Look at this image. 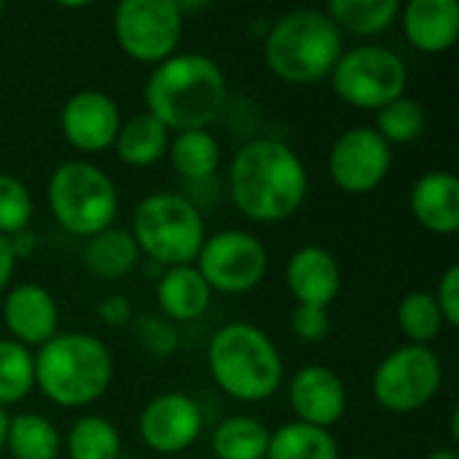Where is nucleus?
Returning <instances> with one entry per match:
<instances>
[{
    "label": "nucleus",
    "instance_id": "17",
    "mask_svg": "<svg viewBox=\"0 0 459 459\" xmlns=\"http://www.w3.org/2000/svg\"><path fill=\"white\" fill-rule=\"evenodd\" d=\"M3 320L16 344L43 347L46 342H51L56 336L59 312H56L54 296L46 288L19 285L8 293V299L3 304Z\"/></svg>",
    "mask_w": 459,
    "mask_h": 459
},
{
    "label": "nucleus",
    "instance_id": "34",
    "mask_svg": "<svg viewBox=\"0 0 459 459\" xmlns=\"http://www.w3.org/2000/svg\"><path fill=\"white\" fill-rule=\"evenodd\" d=\"M436 304L441 309V317L446 325L457 328L459 325V266H449L441 277Z\"/></svg>",
    "mask_w": 459,
    "mask_h": 459
},
{
    "label": "nucleus",
    "instance_id": "9",
    "mask_svg": "<svg viewBox=\"0 0 459 459\" xmlns=\"http://www.w3.org/2000/svg\"><path fill=\"white\" fill-rule=\"evenodd\" d=\"M444 368L433 350L409 344L390 352L374 374V398L393 414H411L428 406L441 390Z\"/></svg>",
    "mask_w": 459,
    "mask_h": 459
},
{
    "label": "nucleus",
    "instance_id": "39",
    "mask_svg": "<svg viewBox=\"0 0 459 459\" xmlns=\"http://www.w3.org/2000/svg\"><path fill=\"white\" fill-rule=\"evenodd\" d=\"M428 459H459V455L452 449V446H446V449H436V452H433Z\"/></svg>",
    "mask_w": 459,
    "mask_h": 459
},
{
    "label": "nucleus",
    "instance_id": "5",
    "mask_svg": "<svg viewBox=\"0 0 459 459\" xmlns=\"http://www.w3.org/2000/svg\"><path fill=\"white\" fill-rule=\"evenodd\" d=\"M269 70L288 83L325 78L342 56L339 27L317 8H296L274 22L264 43Z\"/></svg>",
    "mask_w": 459,
    "mask_h": 459
},
{
    "label": "nucleus",
    "instance_id": "23",
    "mask_svg": "<svg viewBox=\"0 0 459 459\" xmlns=\"http://www.w3.org/2000/svg\"><path fill=\"white\" fill-rule=\"evenodd\" d=\"M266 459H339V446L328 430L290 422L269 436Z\"/></svg>",
    "mask_w": 459,
    "mask_h": 459
},
{
    "label": "nucleus",
    "instance_id": "29",
    "mask_svg": "<svg viewBox=\"0 0 459 459\" xmlns=\"http://www.w3.org/2000/svg\"><path fill=\"white\" fill-rule=\"evenodd\" d=\"M70 459H118L121 438L102 417H81L67 436Z\"/></svg>",
    "mask_w": 459,
    "mask_h": 459
},
{
    "label": "nucleus",
    "instance_id": "36",
    "mask_svg": "<svg viewBox=\"0 0 459 459\" xmlns=\"http://www.w3.org/2000/svg\"><path fill=\"white\" fill-rule=\"evenodd\" d=\"M97 312H100V317H102L108 325H124V323H129V317H132V307H129V301H126L124 296H110V299H105V301L97 307Z\"/></svg>",
    "mask_w": 459,
    "mask_h": 459
},
{
    "label": "nucleus",
    "instance_id": "20",
    "mask_svg": "<svg viewBox=\"0 0 459 459\" xmlns=\"http://www.w3.org/2000/svg\"><path fill=\"white\" fill-rule=\"evenodd\" d=\"M210 285L202 280L196 266H172L156 285L159 307L172 320H196L210 307Z\"/></svg>",
    "mask_w": 459,
    "mask_h": 459
},
{
    "label": "nucleus",
    "instance_id": "38",
    "mask_svg": "<svg viewBox=\"0 0 459 459\" xmlns=\"http://www.w3.org/2000/svg\"><path fill=\"white\" fill-rule=\"evenodd\" d=\"M5 239H8V245H11L13 258H22V255L32 253V247H35V239H32V234H27V231L11 234V237H5Z\"/></svg>",
    "mask_w": 459,
    "mask_h": 459
},
{
    "label": "nucleus",
    "instance_id": "35",
    "mask_svg": "<svg viewBox=\"0 0 459 459\" xmlns=\"http://www.w3.org/2000/svg\"><path fill=\"white\" fill-rule=\"evenodd\" d=\"M140 339L148 350H153L159 355H167L175 350V331L159 320H143L140 323Z\"/></svg>",
    "mask_w": 459,
    "mask_h": 459
},
{
    "label": "nucleus",
    "instance_id": "30",
    "mask_svg": "<svg viewBox=\"0 0 459 459\" xmlns=\"http://www.w3.org/2000/svg\"><path fill=\"white\" fill-rule=\"evenodd\" d=\"M398 325L414 344L425 347L428 342H433L444 328V317L436 304V296L422 290L406 293L403 301L398 304Z\"/></svg>",
    "mask_w": 459,
    "mask_h": 459
},
{
    "label": "nucleus",
    "instance_id": "2",
    "mask_svg": "<svg viewBox=\"0 0 459 459\" xmlns=\"http://www.w3.org/2000/svg\"><path fill=\"white\" fill-rule=\"evenodd\" d=\"M223 70L204 54H175L159 62L145 83L148 113L178 132L210 126L226 105Z\"/></svg>",
    "mask_w": 459,
    "mask_h": 459
},
{
    "label": "nucleus",
    "instance_id": "43",
    "mask_svg": "<svg viewBox=\"0 0 459 459\" xmlns=\"http://www.w3.org/2000/svg\"><path fill=\"white\" fill-rule=\"evenodd\" d=\"M0 13H3V3H0Z\"/></svg>",
    "mask_w": 459,
    "mask_h": 459
},
{
    "label": "nucleus",
    "instance_id": "11",
    "mask_svg": "<svg viewBox=\"0 0 459 459\" xmlns=\"http://www.w3.org/2000/svg\"><path fill=\"white\" fill-rule=\"evenodd\" d=\"M196 272L210 285V290L221 293H247L253 290L269 266L266 247L247 231L229 229L204 239Z\"/></svg>",
    "mask_w": 459,
    "mask_h": 459
},
{
    "label": "nucleus",
    "instance_id": "10",
    "mask_svg": "<svg viewBox=\"0 0 459 459\" xmlns=\"http://www.w3.org/2000/svg\"><path fill=\"white\" fill-rule=\"evenodd\" d=\"M113 30L124 54L159 65L172 56L180 40L183 13L175 0H124L116 8Z\"/></svg>",
    "mask_w": 459,
    "mask_h": 459
},
{
    "label": "nucleus",
    "instance_id": "15",
    "mask_svg": "<svg viewBox=\"0 0 459 459\" xmlns=\"http://www.w3.org/2000/svg\"><path fill=\"white\" fill-rule=\"evenodd\" d=\"M290 406L299 422L328 430L336 425L347 409L344 382L325 366H304L290 379Z\"/></svg>",
    "mask_w": 459,
    "mask_h": 459
},
{
    "label": "nucleus",
    "instance_id": "32",
    "mask_svg": "<svg viewBox=\"0 0 459 459\" xmlns=\"http://www.w3.org/2000/svg\"><path fill=\"white\" fill-rule=\"evenodd\" d=\"M32 218V199L22 180L0 175V237H11L27 229Z\"/></svg>",
    "mask_w": 459,
    "mask_h": 459
},
{
    "label": "nucleus",
    "instance_id": "41",
    "mask_svg": "<svg viewBox=\"0 0 459 459\" xmlns=\"http://www.w3.org/2000/svg\"><path fill=\"white\" fill-rule=\"evenodd\" d=\"M452 438H455V441H459V417H457V411L452 414Z\"/></svg>",
    "mask_w": 459,
    "mask_h": 459
},
{
    "label": "nucleus",
    "instance_id": "7",
    "mask_svg": "<svg viewBox=\"0 0 459 459\" xmlns=\"http://www.w3.org/2000/svg\"><path fill=\"white\" fill-rule=\"evenodd\" d=\"M48 204L65 231L91 239L110 229L118 212V194L100 167L89 161H65L51 172Z\"/></svg>",
    "mask_w": 459,
    "mask_h": 459
},
{
    "label": "nucleus",
    "instance_id": "28",
    "mask_svg": "<svg viewBox=\"0 0 459 459\" xmlns=\"http://www.w3.org/2000/svg\"><path fill=\"white\" fill-rule=\"evenodd\" d=\"M35 385V360L27 347L0 339V409L19 403Z\"/></svg>",
    "mask_w": 459,
    "mask_h": 459
},
{
    "label": "nucleus",
    "instance_id": "3",
    "mask_svg": "<svg viewBox=\"0 0 459 459\" xmlns=\"http://www.w3.org/2000/svg\"><path fill=\"white\" fill-rule=\"evenodd\" d=\"M35 360V385L65 409L97 401L113 379V358L108 347L89 333L54 336L40 347Z\"/></svg>",
    "mask_w": 459,
    "mask_h": 459
},
{
    "label": "nucleus",
    "instance_id": "18",
    "mask_svg": "<svg viewBox=\"0 0 459 459\" xmlns=\"http://www.w3.org/2000/svg\"><path fill=\"white\" fill-rule=\"evenodd\" d=\"M403 32L420 51H449L459 35L457 0H411L403 8Z\"/></svg>",
    "mask_w": 459,
    "mask_h": 459
},
{
    "label": "nucleus",
    "instance_id": "16",
    "mask_svg": "<svg viewBox=\"0 0 459 459\" xmlns=\"http://www.w3.org/2000/svg\"><path fill=\"white\" fill-rule=\"evenodd\" d=\"M288 290L301 307H320L328 309L331 301L339 296L342 272L331 250L320 245H307L293 253L288 261Z\"/></svg>",
    "mask_w": 459,
    "mask_h": 459
},
{
    "label": "nucleus",
    "instance_id": "37",
    "mask_svg": "<svg viewBox=\"0 0 459 459\" xmlns=\"http://www.w3.org/2000/svg\"><path fill=\"white\" fill-rule=\"evenodd\" d=\"M13 264H16V258L11 253V245H8L5 237H0V293L5 290V285H8V280L13 274Z\"/></svg>",
    "mask_w": 459,
    "mask_h": 459
},
{
    "label": "nucleus",
    "instance_id": "33",
    "mask_svg": "<svg viewBox=\"0 0 459 459\" xmlns=\"http://www.w3.org/2000/svg\"><path fill=\"white\" fill-rule=\"evenodd\" d=\"M290 328L301 342H323L331 331V320L328 312L320 307H296L293 317H290Z\"/></svg>",
    "mask_w": 459,
    "mask_h": 459
},
{
    "label": "nucleus",
    "instance_id": "4",
    "mask_svg": "<svg viewBox=\"0 0 459 459\" xmlns=\"http://www.w3.org/2000/svg\"><path fill=\"white\" fill-rule=\"evenodd\" d=\"M210 371L218 387L245 403L266 401L282 385V358L274 342L250 323H231L210 342Z\"/></svg>",
    "mask_w": 459,
    "mask_h": 459
},
{
    "label": "nucleus",
    "instance_id": "21",
    "mask_svg": "<svg viewBox=\"0 0 459 459\" xmlns=\"http://www.w3.org/2000/svg\"><path fill=\"white\" fill-rule=\"evenodd\" d=\"M113 145L124 164L151 167L167 153V129L151 113H140L118 129Z\"/></svg>",
    "mask_w": 459,
    "mask_h": 459
},
{
    "label": "nucleus",
    "instance_id": "24",
    "mask_svg": "<svg viewBox=\"0 0 459 459\" xmlns=\"http://www.w3.org/2000/svg\"><path fill=\"white\" fill-rule=\"evenodd\" d=\"M401 13L398 0H331L328 19L352 35H377Z\"/></svg>",
    "mask_w": 459,
    "mask_h": 459
},
{
    "label": "nucleus",
    "instance_id": "26",
    "mask_svg": "<svg viewBox=\"0 0 459 459\" xmlns=\"http://www.w3.org/2000/svg\"><path fill=\"white\" fill-rule=\"evenodd\" d=\"M169 159L183 178L204 180L221 164V145L207 129L178 132V137L169 145Z\"/></svg>",
    "mask_w": 459,
    "mask_h": 459
},
{
    "label": "nucleus",
    "instance_id": "19",
    "mask_svg": "<svg viewBox=\"0 0 459 459\" xmlns=\"http://www.w3.org/2000/svg\"><path fill=\"white\" fill-rule=\"evenodd\" d=\"M411 212L433 234L459 229V183L449 172H428L411 188Z\"/></svg>",
    "mask_w": 459,
    "mask_h": 459
},
{
    "label": "nucleus",
    "instance_id": "6",
    "mask_svg": "<svg viewBox=\"0 0 459 459\" xmlns=\"http://www.w3.org/2000/svg\"><path fill=\"white\" fill-rule=\"evenodd\" d=\"M134 242L151 261L164 266H191L204 245L199 210L178 194H153L134 210Z\"/></svg>",
    "mask_w": 459,
    "mask_h": 459
},
{
    "label": "nucleus",
    "instance_id": "14",
    "mask_svg": "<svg viewBox=\"0 0 459 459\" xmlns=\"http://www.w3.org/2000/svg\"><path fill=\"white\" fill-rule=\"evenodd\" d=\"M62 134L65 140L83 151L100 153L116 143L121 129V116L116 102L102 91H78L62 108Z\"/></svg>",
    "mask_w": 459,
    "mask_h": 459
},
{
    "label": "nucleus",
    "instance_id": "42",
    "mask_svg": "<svg viewBox=\"0 0 459 459\" xmlns=\"http://www.w3.org/2000/svg\"><path fill=\"white\" fill-rule=\"evenodd\" d=\"M352 459H371V457H352Z\"/></svg>",
    "mask_w": 459,
    "mask_h": 459
},
{
    "label": "nucleus",
    "instance_id": "12",
    "mask_svg": "<svg viewBox=\"0 0 459 459\" xmlns=\"http://www.w3.org/2000/svg\"><path fill=\"white\" fill-rule=\"evenodd\" d=\"M393 167V151L374 126L347 129L331 148L328 172L347 194L374 191Z\"/></svg>",
    "mask_w": 459,
    "mask_h": 459
},
{
    "label": "nucleus",
    "instance_id": "13",
    "mask_svg": "<svg viewBox=\"0 0 459 459\" xmlns=\"http://www.w3.org/2000/svg\"><path fill=\"white\" fill-rule=\"evenodd\" d=\"M202 433V409L183 393H164L153 398L140 414V436L148 449L159 455H178L188 449Z\"/></svg>",
    "mask_w": 459,
    "mask_h": 459
},
{
    "label": "nucleus",
    "instance_id": "27",
    "mask_svg": "<svg viewBox=\"0 0 459 459\" xmlns=\"http://www.w3.org/2000/svg\"><path fill=\"white\" fill-rule=\"evenodd\" d=\"M269 433L253 417H229L212 436V452L218 459H266Z\"/></svg>",
    "mask_w": 459,
    "mask_h": 459
},
{
    "label": "nucleus",
    "instance_id": "25",
    "mask_svg": "<svg viewBox=\"0 0 459 459\" xmlns=\"http://www.w3.org/2000/svg\"><path fill=\"white\" fill-rule=\"evenodd\" d=\"M5 446L13 459H56L59 433L40 414H16L8 420Z\"/></svg>",
    "mask_w": 459,
    "mask_h": 459
},
{
    "label": "nucleus",
    "instance_id": "22",
    "mask_svg": "<svg viewBox=\"0 0 459 459\" xmlns=\"http://www.w3.org/2000/svg\"><path fill=\"white\" fill-rule=\"evenodd\" d=\"M137 261V242L129 231L105 229L94 234L83 250L86 269L100 280H118L124 277Z\"/></svg>",
    "mask_w": 459,
    "mask_h": 459
},
{
    "label": "nucleus",
    "instance_id": "31",
    "mask_svg": "<svg viewBox=\"0 0 459 459\" xmlns=\"http://www.w3.org/2000/svg\"><path fill=\"white\" fill-rule=\"evenodd\" d=\"M425 129V110L417 100L401 97L382 110H377V132L379 137L390 143H411L422 134Z\"/></svg>",
    "mask_w": 459,
    "mask_h": 459
},
{
    "label": "nucleus",
    "instance_id": "40",
    "mask_svg": "<svg viewBox=\"0 0 459 459\" xmlns=\"http://www.w3.org/2000/svg\"><path fill=\"white\" fill-rule=\"evenodd\" d=\"M5 430H8V417H5V411L0 409V452L5 449Z\"/></svg>",
    "mask_w": 459,
    "mask_h": 459
},
{
    "label": "nucleus",
    "instance_id": "1",
    "mask_svg": "<svg viewBox=\"0 0 459 459\" xmlns=\"http://www.w3.org/2000/svg\"><path fill=\"white\" fill-rule=\"evenodd\" d=\"M237 207L258 223L288 221L307 196V169L296 151L280 140L242 145L229 172Z\"/></svg>",
    "mask_w": 459,
    "mask_h": 459
},
{
    "label": "nucleus",
    "instance_id": "8",
    "mask_svg": "<svg viewBox=\"0 0 459 459\" xmlns=\"http://www.w3.org/2000/svg\"><path fill=\"white\" fill-rule=\"evenodd\" d=\"M336 94L360 110H382L403 97L406 65L401 56L382 46H358L339 56L331 70Z\"/></svg>",
    "mask_w": 459,
    "mask_h": 459
}]
</instances>
